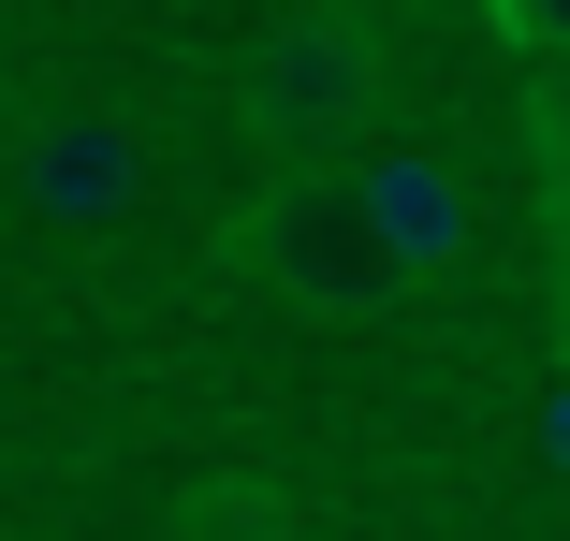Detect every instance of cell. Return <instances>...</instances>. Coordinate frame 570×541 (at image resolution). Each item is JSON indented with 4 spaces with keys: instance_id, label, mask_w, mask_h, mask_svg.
Returning <instances> with one entry per match:
<instances>
[{
    "instance_id": "cell-1",
    "label": "cell",
    "mask_w": 570,
    "mask_h": 541,
    "mask_svg": "<svg viewBox=\"0 0 570 541\" xmlns=\"http://www.w3.org/2000/svg\"><path fill=\"white\" fill-rule=\"evenodd\" d=\"M381 88H395V59H381V30L366 16H278L264 45H249V132H264V161L278 176H307V161H352V147H381Z\"/></svg>"
},
{
    "instance_id": "cell-2",
    "label": "cell",
    "mask_w": 570,
    "mask_h": 541,
    "mask_svg": "<svg viewBox=\"0 0 570 541\" xmlns=\"http://www.w3.org/2000/svg\"><path fill=\"white\" fill-rule=\"evenodd\" d=\"M235 264L278 278L293 307H395V293H410V278L381 264V235H366V205H352V161L278 176L249 220H235Z\"/></svg>"
},
{
    "instance_id": "cell-3",
    "label": "cell",
    "mask_w": 570,
    "mask_h": 541,
    "mask_svg": "<svg viewBox=\"0 0 570 541\" xmlns=\"http://www.w3.org/2000/svg\"><path fill=\"white\" fill-rule=\"evenodd\" d=\"M16 190H30V220L102 235V220H118V205L147 190V147L102 118V102H45V118L16 132Z\"/></svg>"
},
{
    "instance_id": "cell-4",
    "label": "cell",
    "mask_w": 570,
    "mask_h": 541,
    "mask_svg": "<svg viewBox=\"0 0 570 541\" xmlns=\"http://www.w3.org/2000/svg\"><path fill=\"white\" fill-rule=\"evenodd\" d=\"M352 205H366V235L395 278H439V264H469V176L424 161V147H352Z\"/></svg>"
},
{
    "instance_id": "cell-5",
    "label": "cell",
    "mask_w": 570,
    "mask_h": 541,
    "mask_svg": "<svg viewBox=\"0 0 570 541\" xmlns=\"http://www.w3.org/2000/svg\"><path fill=\"white\" fill-rule=\"evenodd\" d=\"M498 16H512V30H541V0H498Z\"/></svg>"
}]
</instances>
